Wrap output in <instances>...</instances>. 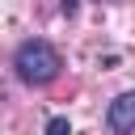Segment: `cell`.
Here are the masks:
<instances>
[{
	"label": "cell",
	"mask_w": 135,
	"mask_h": 135,
	"mask_svg": "<svg viewBox=\"0 0 135 135\" xmlns=\"http://www.w3.org/2000/svg\"><path fill=\"white\" fill-rule=\"evenodd\" d=\"M17 76L25 80V84H51L55 76H59V68H63V59H59V51L51 46V42H21L17 46Z\"/></svg>",
	"instance_id": "cell-1"
},
{
	"label": "cell",
	"mask_w": 135,
	"mask_h": 135,
	"mask_svg": "<svg viewBox=\"0 0 135 135\" xmlns=\"http://www.w3.org/2000/svg\"><path fill=\"white\" fill-rule=\"evenodd\" d=\"M105 127H110L114 135H131V131H135V89L110 101V110H105Z\"/></svg>",
	"instance_id": "cell-2"
},
{
	"label": "cell",
	"mask_w": 135,
	"mask_h": 135,
	"mask_svg": "<svg viewBox=\"0 0 135 135\" xmlns=\"http://www.w3.org/2000/svg\"><path fill=\"white\" fill-rule=\"evenodd\" d=\"M46 135H72L68 118H51V122H46Z\"/></svg>",
	"instance_id": "cell-3"
}]
</instances>
